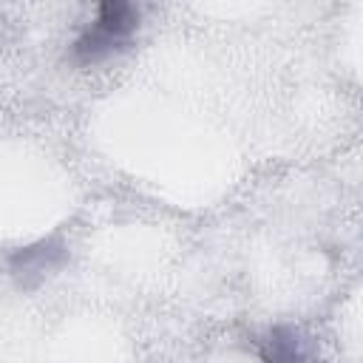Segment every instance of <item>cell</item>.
<instances>
[{"instance_id": "7a4b0ae2", "label": "cell", "mask_w": 363, "mask_h": 363, "mask_svg": "<svg viewBox=\"0 0 363 363\" xmlns=\"http://www.w3.org/2000/svg\"><path fill=\"white\" fill-rule=\"evenodd\" d=\"M57 255H60V250H51L48 244H43V247H31V250L17 252L11 267H14V272H45L57 261Z\"/></svg>"}, {"instance_id": "6da1fadb", "label": "cell", "mask_w": 363, "mask_h": 363, "mask_svg": "<svg viewBox=\"0 0 363 363\" xmlns=\"http://www.w3.org/2000/svg\"><path fill=\"white\" fill-rule=\"evenodd\" d=\"M139 23V11L128 3H105L99 6L96 23L77 40L74 45V57L79 62H99L102 57L113 54L116 48H122V43H128V37L133 34Z\"/></svg>"}]
</instances>
